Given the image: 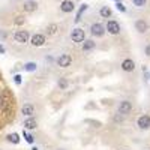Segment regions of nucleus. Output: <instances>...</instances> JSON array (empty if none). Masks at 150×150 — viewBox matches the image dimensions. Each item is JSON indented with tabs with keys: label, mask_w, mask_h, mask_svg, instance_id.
Wrapping results in <instances>:
<instances>
[{
	"label": "nucleus",
	"mask_w": 150,
	"mask_h": 150,
	"mask_svg": "<svg viewBox=\"0 0 150 150\" xmlns=\"http://www.w3.org/2000/svg\"><path fill=\"white\" fill-rule=\"evenodd\" d=\"M29 32L27 30H17L15 33H14V39H15V42H18V44H27L29 42Z\"/></svg>",
	"instance_id": "f257e3e1"
},
{
	"label": "nucleus",
	"mask_w": 150,
	"mask_h": 150,
	"mask_svg": "<svg viewBox=\"0 0 150 150\" xmlns=\"http://www.w3.org/2000/svg\"><path fill=\"white\" fill-rule=\"evenodd\" d=\"M105 30L110 33V35H119L120 33V24L114 20H110L105 26Z\"/></svg>",
	"instance_id": "f03ea898"
},
{
	"label": "nucleus",
	"mask_w": 150,
	"mask_h": 150,
	"mask_svg": "<svg viewBox=\"0 0 150 150\" xmlns=\"http://www.w3.org/2000/svg\"><path fill=\"white\" fill-rule=\"evenodd\" d=\"M84 38H86V35H84V30L83 29H74L72 32H71V39L74 41V42H84Z\"/></svg>",
	"instance_id": "7ed1b4c3"
},
{
	"label": "nucleus",
	"mask_w": 150,
	"mask_h": 150,
	"mask_svg": "<svg viewBox=\"0 0 150 150\" xmlns=\"http://www.w3.org/2000/svg\"><path fill=\"white\" fill-rule=\"evenodd\" d=\"M90 32H92L93 36L101 38V36H104V33H105V27L102 26V24H99V23H93L92 26H90Z\"/></svg>",
	"instance_id": "20e7f679"
},
{
	"label": "nucleus",
	"mask_w": 150,
	"mask_h": 150,
	"mask_svg": "<svg viewBox=\"0 0 150 150\" xmlns=\"http://www.w3.org/2000/svg\"><path fill=\"white\" fill-rule=\"evenodd\" d=\"M137 125H138V128L143 129V131L150 129V116H149V114H144V116L138 117V120H137Z\"/></svg>",
	"instance_id": "39448f33"
},
{
	"label": "nucleus",
	"mask_w": 150,
	"mask_h": 150,
	"mask_svg": "<svg viewBox=\"0 0 150 150\" xmlns=\"http://www.w3.org/2000/svg\"><path fill=\"white\" fill-rule=\"evenodd\" d=\"M71 63H72V57L69 54H60L57 57V65L60 68H68L71 66Z\"/></svg>",
	"instance_id": "423d86ee"
},
{
	"label": "nucleus",
	"mask_w": 150,
	"mask_h": 150,
	"mask_svg": "<svg viewBox=\"0 0 150 150\" xmlns=\"http://www.w3.org/2000/svg\"><path fill=\"white\" fill-rule=\"evenodd\" d=\"M131 111H132V102H129V101H122V102L119 104V112H120V114L126 116V114H129Z\"/></svg>",
	"instance_id": "0eeeda50"
},
{
	"label": "nucleus",
	"mask_w": 150,
	"mask_h": 150,
	"mask_svg": "<svg viewBox=\"0 0 150 150\" xmlns=\"http://www.w3.org/2000/svg\"><path fill=\"white\" fill-rule=\"evenodd\" d=\"M30 44H32L33 47H42V45L45 44V36L41 35V33L33 35V36H32V39H30Z\"/></svg>",
	"instance_id": "6e6552de"
},
{
	"label": "nucleus",
	"mask_w": 150,
	"mask_h": 150,
	"mask_svg": "<svg viewBox=\"0 0 150 150\" xmlns=\"http://www.w3.org/2000/svg\"><path fill=\"white\" fill-rule=\"evenodd\" d=\"M75 8V5L71 2V0H63V2L60 3V11L65 12V14H69V12H72Z\"/></svg>",
	"instance_id": "1a4fd4ad"
},
{
	"label": "nucleus",
	"mask_w": 150,
	"mask_h": 150,
	"mask_svg": "<svg viewBox=\"0 0 150 150\" xmlns=\"http://www.w3.org/2000/svg\"><path fill=\"white\" fill-rule=\"evenodd\" d=\"M122 69L125 72H132L135 69V63H134V60L132 59H125L122 62Z\"/></svg>",
	"instance_id": "9d476101"
},
{
	"label": "nucleus",
	"mask_w": 150,
	"mask_h": 150,
	"mask_svg": "<svg viewBox=\"0 0 150 150\" xmlns=\"http://www.w3.org/2000/svg\"><path fill=\"white\" fill-rule=\"evenodd\" d=\"M135 29L138 30L140 33H146L149 30V24L144 21V20H137L135 21Z\"/></svg>",
	"instance_id": "9b49d317"
},
{
	"label": "nucleus",
	"mask_w": 150,
	"mask_h": 150,
	"mask_svg": "<svg viewBox=\"0 0 150 150\" xmlns=\"http://www.w3.org/2000/svg\"><path fill=\"white\" fill-rule=\"evenodd\" d=\"M21 112L24 116H27V117H32L35 114V107L32 104H24L23 108H21Z\"/></svg>",
	"instance_id": "f8f14e48"
},
{
	"label": "nucleus",
	"mask_w": 150,
	"mask_h": 150,
	"mask_svg": "<svg viewBox=\"0 0 150 150\" xmlns=\"http://www.w3.org/2000/svg\"><path fill=\"white\" fill-rule=\"evenodd\" d=\"M38 126V123H36V120L35 119H32V117H29L27 120H24V128H26V129H35Z\"/></svg>",
	"instance_id": "ddd939ff"
},
{
	"label": "nucleus",
	"mask_w": 150,
	"mask_h": 150,
	"mask_svg": "<svg viewBox=\"0 0 150 150\" xmlns=\"http://www.w3.org/2000/svg\"><path fill=\"white\" fill-rule=\"evenodd\" d=\"M95 42L92 41V39H87V41H84L83 42V51H92V50L95 48Z\"/></svg>",
	"instance_id": "4468645a"
},
{
	"label": "nucleus",
	"mask_w": 150,
	"mask_h": 150,
	"mask_svg": "<svg viewBox=\"0 0 150 150\" xmlns=\"http://www.w3.org/2000/svg\"><path fill=\"white\" fill-rule=\"evenodd\" d=\"M99 14H101V17H104V18H110L111 17V9L108 6H102L101 11H99Z\"/></svg>",
	"instance_id": "2eb2a0df"
},
{
	"label": "nucleus",
	"mask_w": 150,
	"mask_h": 150,
	"mask_svg": "<svg viewBox=\"0 0 150 150\" xmlns=\"http://www.w3.org/2000/svg\"><path fill=\"white\" fill-rule=\"evenodd\" d=\"M24 8V11H26V12H33V11H36V3H33V2H29V3H26V5H24L23 6Z\"/></svg>",
	"instance_id": "dca6fc26"
},
{
	"label": "nucleus",
	"mask_w": 150,
	"mask_h": 150,
	"mask_svg": "<svg viewBox=\"0 0 150 150\" xmlns=\"http://www.w3.org/2000/svg\"><path fill=\"white\" fill-rule=\"evenodd\" d=\"M57 30H59V26H57V24H50V26L47 27V33H48V35H56Z\"/></svg>",
	"instance_id": "f3484780"
},
{
	"label": "nucleus",
	"mask_w": 150,
	"mask_h": 150,
	"mask_svg": "<svg viewBox=\"0 0 150 150\" xmlns=\"http://www.w3.org/2000/svg\"><path fill=\"white\" fill-rule=\"evenodd\" d=\"M8 141H11V143H14V144H18L20 143V138H18V134H9L8 137Z\"/></svg>",
	"instance_id": "a211bd4d"
},
{
	"label": "nucleus",
	"mask_w": 150,
	"mask_h": 150,
	"mask_svg": "<svg viewBox=\"0 0 150 150\" xmlns=\"http://www.w3.org/2000/svg\"><path fill=\"white\" fill-rule=\"evenodd\" d=\"M87 8H89V6H87V5H83V6L80 8V11H78V14H77V18H75V21H77V23H78V21L81 20V15H83V12H84V11H86Z\"/></svg>",
	"instance_id": "6ab92c4d"
},
{
	"label": "nucleus",
	"mask_w": 150,
	"mask_h": 150,
	"mask_svg": "<svg viewBox=\"0 0 150 150\" xmlns=\"http://www.w3.org/2000/svg\"><path fill=\"white\" fill-rule=\"evenodd\" d=\"M132 3H134L137 8H144L146 3H147V0H132Z\"/></svg>",
	"instance_id": "aec40b11"
},
{
	"label": "nucleus",
	"mask_w": 150,
	"mask_h": 150,
	"mask_svg": "<svg viewBox=\"0 0 150 150\" xmlns=\"http://www.w3.org/2000/svg\"><path fill=\"white\" fill-rule=\"evenodd\" d=\"M59 87H60V89H66V87H68V80L66 78H60L59 80Z\"/></svg>",
	"instance_id": "412c9836"
},
{
	"label": "nucleus",
	"mask_w": 150,
	"mask_h": 150,
	"mask_svg": "<svg viewBox=\"0 0 150 150\" xmlns=\"http://www.w3.org/2000/svg\"><path fill=\"white\" fill-rule=\"evenodd\" d=\"M24 69L29 71V72H33V71H36V65H35V63H26Z\"/></svg>",
	"instance_id": "4be33fe9"
},
{
	"label": "nucleus",
	"mask_w": 150,
	"mask_h": 150,
	"mask_svg": "<svg viewBox=\"0 0 150 150\" xmlns=\"http://www.w3.org/2000/svg\"><path fill=\"white\" fill-rule=\"evenodd\" d=\"M24 138H26V140H27V143H30V144L35 141V137H33V135H30V134H26V132H24Z\"/></svg>",
	"instance_id": "5701e85b"
},
{
	"label": "nucleus",
	"mask_w": 150,
	"mask_h": 150,
	"mask_svg": "<svg viewBox=\"0 0 150 150\" xmlns=\"http://www.w3.org/2000/svg\"><path fill=\"white\" fill-rule=\"evenodd\" d=\"M123 119H125V116H123V114L120 116V112L114 116V122H116V123H120V122H123Z\"/></svg>",
	"instance_id": "b1692460"
},
{
	"label": "nucleus",
	"mask_w": 150,
	"mask_h": 150,
	"mask_svg": "<svg viewBox=\"0 0 150 150\" xmlns=\"http://www.w3.org/2000/svg\"><path fill=\"white\" fill-rule=\"evenodd\" d=\"M116 8H117L119 11H122V12H125V11H126V8H125V6H123V3H122V2H117V5H116Z\"/></svg>",
	"instance_id": "393cba45"
},
{
	"label": "nucleus",
	"mask_w": 150,
	"mask_h": 150,
	"mask_svg": "<svg viewBox=\"0 0 150 150\" xmlns=\"http://www.w3.org/2000/svg\"><path fill=\"white\" fill-rule=\"evenodd\" d=\"M14 78H15V83L17 84H21V75H15Z\"/></svg>",
	"instance_id": "a878e982"
},
{
	"label": "nucleus",
	"mask_w": 150,
	"mask_h": 150,
	"mask_svg": "<svg viewBox=\"0 0 150 150\" xmlns=\"http://www.w3.org/2000/svg\"><path fill=\"white\" fill-rule=\"evenodd\" d=\"M5 51H6V50H5V47H3L2 44H0V54H5Z\"/></svg>",
	"instance_id": "bb28decb"
},
{
	"label": "nucleus",
	"mask_w": 150,
	"mask_h": 150,
	"mask_svg": "<svg viewBox=\"0 0 150 150\" xmlns=\"http://www.w3.org/2000/svg\"><path fill=\"white\" fill-rule=\"evenodd\" d=\"M17 18H18V20H17V21H15V23H17V24H21V23H23V21H24V18H23V17H17Z\"/></svg>",
	"instance_id": "cd10ccee"
},
{
	"label": "nucleus",
	"mask_w": 150,
	"mask_h": 150,
	"mask_svg": "<svg viewBox=\"0 0 150 150\" xmlns=\"http://www.w3.org/2000/svg\"><path fill=\"white\" fill-rule=\"evenodd\" d=\"M146 54L150 57V45H147V47H146Z\"/></svg>",
	"instance_id": "c85d7f7f"
},
{
	"label": "nucleus",
	"mask_w": 150,
	"mask_h": 150,
	"mask_svg": "<svg viewBox=\"0 0 150 150\" xmlns=\"http://www.w3.org/2000/svg\"><path fill=\"white\" fill-rule=\"evenodd\" d=\"M27 2H35V0H27Z\"/></svg>",
	"instance_id": "c756f323"
},
{
	"label": "nucleus",
	"mask_w": 150,
	"mask_h": 150,
	"mask_svg": "<svg viewBox=\"0 0 150 150\" xmlns=\"http://www.w3.org/2000/svg\"><path fill=\"white\" fill-rule=\"evenodd\" d=\"M116 2H122V0H116Z\"/></svg>",
	"instance_id": "7c9ffc66"
}]
</instances>
